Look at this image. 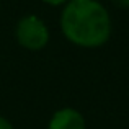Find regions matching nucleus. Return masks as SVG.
Masks as SVG:
<instances>
[{
    "instance_id": "1",
    "label": "nucleus",
    "mask_w": 129,
    "mask_h": 129,
    "mask_svg": "<svg viewBox=\"0 0 129 129\" xmlns=\"http://www.w3.org/2000/svg\"><path fill=\"white\" fill-rule=\"evenodd\" d=\"M67 39L83 47H96L108 41L111 21L108 12L95 0H72L60 18Z\"/></svg>"
},
{
    "instance_id": "2",
    "label": "nucleus",
    "mask_w": 129,
    "mask_h": 129,
    "mask_svg": "<svg viewBox=\"0 0 129 129\" xmlns=\"http://www.w3.org/2000/svg\"><path fill=\"white\" fill-rule=\"evenodd\" d=\"M16 38L21 46L28 49H41L49 41V31L46 25L38 16H25L20 20L18 28H16Z\"/></svg>"
},
{
    "instance_id": "3",
    "label": "nucleus",
    "mask_w": 129,
    "mask_h": 129,
    "mask_svg": "<svg viewBox=\"0 0 129 129\" xmlns=\"http://www.w3.org/2000/svg\"><path fill=\"white\" fill-rule=\"evenodd\" d=\"M49 129H85V119L79 111L64 108L54 113L49 123Z\"/></svg>"
},
{
    "instance_id": "4",
    "label": "nucleus",
    "mask_w": 129,
    "mask_h": 129,
    "mask_svg": "<svg viewBox=\"0 0 129 129\" xmlns=\"http://www.w3.org/2000/svg\"><path fill=\"white\" fill-rule=\"evenodd\" d=\"M0 129H13V127H12V124H10L5 118L0 116Z\"/></svg>"
},
{
    "instance_id": "5",
    "label": "nucleus",
    "mask_w": 129,
    "mask_h": 129,
    "mask_svg": "<svg viewBox=\"0 0 129 129\" xmlns=\"http://www.w3.org/2000/svg\"><path fill=\"white\" fill-rule=\"evenodd\" d=\"M46 3H49V5H60V3H66L67 0H44Z\"/></svg>"
}]
</instances>
